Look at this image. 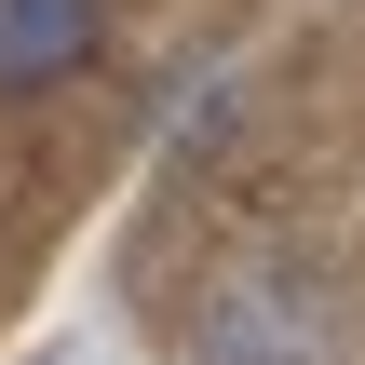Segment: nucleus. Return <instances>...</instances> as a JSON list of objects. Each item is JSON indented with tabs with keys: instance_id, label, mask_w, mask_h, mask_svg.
Returning a JSON list of instances; mask_svg holds the SVG:
<instances>
[{
	"instance_id": "f257e3e1",
	"label": "nucleus",
	"mask_w": 365,
	"mask_h": 365,
	"mask_svg": "<svg viewBox=\"0 0 365 365\" xmlns=\"http://www.w3.org/2000/svg\"><path fill=\"white\" fill-rule=\"evenodd\" d=\"M339 325H325V284L298 271H230L203 298V365H325Z\"/></svg>"
},
{
	"instance_id": "f03ea898",
	"label": "nucleus",
	"mask_w": 365,
	"mask_h": 365,
	"mask_svg": "<svg viewBox=\"0 0 365 365\" xmlns=\"http://www.w3.org/2000/svg\"><path fill=\"white\" fill-rule=\"evenodd\" d=\"M95 41H108V0H0V95L95 68Z\"/></svg>"
}]
</instances>
